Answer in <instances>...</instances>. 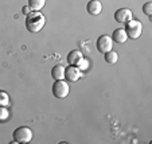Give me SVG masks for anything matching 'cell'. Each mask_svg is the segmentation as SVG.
Wrapping results in <instances>:
<instances>
[{
  "label": "cell",
  "instance_id": "1",
  "mask_svg": "<svg viewBox=\"0 0 152 144\" xmlns=\"http://www.w3.org/2000/svg\"><path fill=\"white\" fill-rule=\"evenodd\" d=\"M46 19L43 16V14L40 11H32L27 15L26 18V29L30 32H39L40 30L45 27Z\"/></svg>",
  "mask_w": 152,
  "mask_h": 144
},
{
  "label": "cell",
  "instance_id": "2",
  "mask_svg": "<svg viewBox=\"0 0 152 144\" xmlns=\"http://www.w3.org/2000/svg\"><path fill=\"white\" fill-rule=\"evenodd\" d=\"M124 30H125L128 38H131V39H137L141 35V32H143V24H141V22H139V20H136V19H131L129 22L125 23V29Z\"/></svg>",
  "mask_w": 152,
  "mask_h": 144
},
{
  "label": "cell",
  "instance_id": "3",
  "mask_svg": "<svg viewBox=\"0 0 152 144\" xmlns=\"http://www.w3.org/2000/svg\"><path fill=\"white\" fill-rule=\"evenodd\" d=\"M32 131L28 127H18L12 133V137L16 143H30L32 140Z\"/></svg>",
  "mask_w": 152,
  "mask_h": 144
},
{
  "label": "cell",
  "instance_id": "4",
  "mask_svg": "<svg viewBox=\"0 0 152 144\" xmlns=\"http://www.w3.org/2000/svg\"><path fill=\"white\" fill-rule=\"evenodd\" d=\"M69 92H70V88L66 81L57 80L54 82V85H53V94L57 98H66L69 96Z\"/></svg>",
  "mask_w": 152,
  "mask_h": 144
},
{
  "label": "cell",
  "instance_id": "5",
  "mask_svg": "<svg viewBox=\"0 0 152 144\" xmlns=\"http://www.w3.org/2000/svg\"><path fill=\"white\" fill-rule=\"evenodd\" d=\"M113 49V40L109 35H101L97 39V50L102 54L110 51Z\"/></svg>",
  "mask_w": 152,
  "mask_h": 144
},
{
  "label": "cell",
  "instance_id": "6",
  "mask_svg": "<svg viewBox=\"0 0 152 144\" xmlns=\"http://www.w3.org/2000/svg\"><path fill=\"white\" fill-rule=\"evenodd\" d=\"M82 75V72L78 69L77 66H69L65 69V78L69 82H77Z\"/></svg>",
  "mask_w": 152,
  "mask_h": 144
},
{
  "label": "cell",
  "instance_id": "7",
  "mask_svg": "<svg viewBox=\"0 0 152 144\" xmlns=\"http://www.w3.org/2000/svg\"><path fill=\"white\" fill-rule=\"evenodd\" d=\"M132 19V11L129 8H120L115 12V20L117 23H126Z\"/></svg>",
  "mask_w": 152,
  "mask_h": 144
},
{
  "label": "cell",
  "instance_id": "8",
  "mask_svg": "<svg viewBox=\"0 0 152 144\" xmlns=\"http://www.w3.org/2000/svg\"><path fill=\"white\" fill-rule=\"evenodd\" d=\"M86 10H88V12H89L90 15L97 16V15H100L101 11H102V4H101L98 0H90L89 3L86 4Z\"/></svg>",
  "mask_w": 152,
  "mask_h": 144
},
{
  "label": "cell",
  "instance_id": "9",
  "mask_svg": "<svg viewBox=\"0 0 152 144\" xmlns=\"http://www.w3.org/2000/svg\"><path fill=\"white\" fill-rule=\"evenodd\" d=\"M110 38H112L113 42H116V43H118V45L120 43L123 45L128 40V35H126V32H125L124 29H116L115 31H113V34H112Z\"/></svg>",
  "mask_w": 152,
  "mask_h": 144
},
{
  "label": "cell",
  "instance_id": "10",
  "mask_svg": "<svg viewBox=\"0 0 152 144\" xmlns=\"http://www.w3.org/2000/svg\"><path fill=\"white\" fill-rule=\"evenodd\" d=\"M82 58H83L82 53L78 51V50H73V51H70L69 54H67V64H69L70 66H77Z\"/></svg>",
  "mask_w": 152,
  "mask_h": 144
},
{
  "label": "cell",
  "instance_id": "11",
  "mask_svg": "<svg viewBox=\"0 0 152 144\" xmlns=\"http://www.w3.org/2000/svg\"><path fill=\"white\" fill-rule=\"evenodd\" d=\"M65 69L66 67L63 65H55L54 67L51 69V77L54 78V81L57 80H63L65 78Z\"/></svg>",
  "mask_w": 152,
  "mask_h": 144
},
{
  "label": "cell",
  "instance_id": "12",
  "mask_svg": "<svg viewBox=\"0 0 152 144\" xmlns=\"http://www.w3.org/2000/svg\"><path fill=\"white\" fill-rule=\"evenodd\" d=\"M104 59H105L106 64L115 65L116 62L118 61V54L116 51H113V50H110V51H108V53H105V54H104Z\"/></svg>",
  "mask_w": 152,
  "mask_h": 144
},
{
  "label": "cell",
  "instance_id": "13",
  "mask_svg": "<svg viewBox=\"0 0 152 144\" xmlns=\"http://www.w3.org/2000/svg\"><path fill=\"white\" fill-rule=\"evenodd\" d=\"M46 0H28V7L32 11H40L45 7Z\"/></svg>",
  "mask_w": 152,
  "mask_h": 144
},
{
  "label": "cell",
  "instance_id": "14",
  "mask_svg": "<svg viewBox=\"0 0 152 144\" xmlns=\"http://www.w3.org/2000/svg\"><path fill=\"white\" fill-rule=\"evenodd\" d=\"M8 116H10L8 109H7L4 105H0V123H1V121H6L7 118H8Z\"/></svg>",
  "mask_w": 152,
  "mask_h": 144
},
{
  "label": "cell",
  "instance_id": "15",
  "mask_svg": "<svg viewBox=\"0 0 152 144\" xmlns=\"http://www.w3.org/2000/svg\"><path fill=\"white\" fill-rule=\"evenodd\" d=\"M8 104H10L8 94H7L6 92H1V90H0V105H4V107H7Z\"/></svg>",
  "mask_w": 152,
  "mask_h": 144
},
{
  "label": "cell",
  "instance_id": "16",
  "mask_svg": "<svg viewBox=\"0 0 152 144\" xmlns=\"http://www.w3.org/2000/svg\"><path fill=\"white\" fill-rule=\"evenodd\" d=\"M143 12L147 15V16L151 18L152 15V1H147L145 4L143 6Z\"/></svg>",
  "mask_w": 152,
  "mask_h": 144
},
{
  "label": "cell",
  "instance_id": "17",
  "mask_svg": "<svg viewBox=\"0 0 152 144\" xmlns=\"http://www.w3.org/2000/svg\"><path fill=\"white\" fill-rule=\"evenodd\" d=\"M77 67L81 70V72H85V70L88 69V67H89V62H88V61H86L85 58H82V59L80 61V64L77 65Z\"/></svg>",
  "mask_w": 152,
  "mask_h": 144
},
{
  "label": "cell",
  "instance_id": "18",
  "mask_svg": "<svg viewBox=\"0 0 152 144\" xmlns=\"http://www.w3.org/2000/svg\"><path fill=\"white\" fill-rule=\"evenodd\" d=\"M30 10H31V8H30L28 6H26V7H23V10H22V11H23V14L28 15V14H30Z\"/></svg>",
  "mask_w": 152,
  "mask_h": 144
}]
</instances>
